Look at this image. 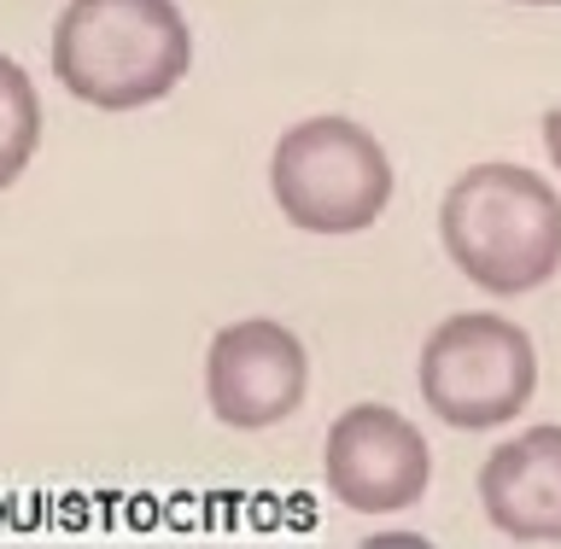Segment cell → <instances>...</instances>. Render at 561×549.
<instances>
[{"label":"cell","mask_w":561,"mask_h":549,"mask_svg":"<svg viewBox=\"0 0 561 549\" xmlns=\"http://www.w3.org/2000/svg\"><path fill=\"white\" fill-rule=\"evenodd\" d=\"M543 147H550L556 170H561V105H550V112H543Z\"/></svg>","instance_id":"30bf717a"},{"label":"cell","mask_w":561,"mask_h":549,"mask_svg":"<svg viewBox=\"0 0 561 549\" xmlns=\"http://www.w3.org/2000/svg\"><path fill=\"white\" fill-rule=\"evenodd\" d=\"M438 235L473 287L533 293L561 270V193L526 164H473L438 205Z\"/></svg>","instance_id":"6da1fadb"},{"label":"cell","mask_w":561,"mask_h":549,"mask_svg":"<svg viewBox=\"0 0 561 549\" xmlns=\"http://www.w3.org/2000/svg\"><path fill=\"white\" fill-rule=\"evenodd\" d=\"M305 380H310L305 345H298L293 328L270 322V316H245V322L222 328L210 340L205 398L222 427L263 433L275 421H287L305 403Z\"/></svg>","instance_id":"8992f818"},{"label":"cell","mask_w":561,"mask_h":549,"mask_svg":"<svg viewBox=\"0 0 561 549\" xmlns=\"http://www.w3.org/2000/svg\"><path fill=\"white\" fill-rule=\"evenodd\" d=\"M421 398L445 427H503L508 415L526 410L538 386V351L526 340V328H515L508 316L468 310L450 316L427 333L421 345Z\"/></svg>","instance_id":"277c9868"},{"label":"cell","mask_w":561,"mask_h":549,"mask_svg":"<svg viewBox=\"0 0 561 549\" xmlns=\"http://www.w3.org/2000/svg\"><path fill=\"white\" fill-rule=\"evenodd\" d=\"M193 65L175 0H70L53 30V70L82 105L135 112L164 100Z\"/></svg>","instance_id":"7a4b0ae2"},{"label":"cell","mask_w":561,"mask_h":549,"mask_svg":"<svg viewBox=\"0 0 561 549\" xmlns=\"http://www.w3.org/2000/svg\"><path fill=\"white\" fill-rule=\"evenodd\" d=\"M520 7H561V0H520Z\"/></svg>","instance_id":"8fae6325"},{"label":"cell","mask_w":561,"mask_h":549,"mask_svg":"<svg viewBox=\"0 0 561 549\" xmlns=\"http://www.w3.org/2000/svg\"><path fill=\"white\" fill-rule=\"evenodd\" d=\"M357 549H433V538H421V533H375V538H363Z\"/></svg>","instance_id":"9c48e42d"},{"label":"cell","mask_w":561,"mask_h":549,"mask_svg":"<svg viewBox=\"0 0 561 549\" xmlns=\"http://www.w3.org/2000/svg\"><path fill=\"white\" fill-rule=\"evenodd\" d=\"M35 140H42V100H35L24 65H12L0 53V187H12L24 175Z\"/></svg>","instance_id":"ba28073f"},{"label":"cell","mask_w":561,"mask_h":549,"mask_svg":"<svg viewBox=\"0 0 561 549\" xmlns=\"http://www.w3.org/2000/svg\"><path fill=\"white\" fill-rule=\"evenodd\" d=\"M270 193L305 235H357L392 199V158L363 123L310 117L275 140Z\"/></svg>","instance_id":"3957f363"},{"label":"cell","mask_w":561,"mask_h":549,"mask_svg":"<svg viewBox=\"0 0 561 549\" xmlns=\"http://www.w3.org/2000/svg\"><path fill=\"white\" fill-rule=\"evenodd\" d=\"M485 521L515 544L561 538V427H526L503 438L480 468Z\"/></svg>","instance_id":"52a82bcc"},{"label":"cell","mask_w":561,"mask_h":549,"mask_svg":"<svg viewBox=\"0 0 561 549\" xmlns=\"http://www.w3.org/2000/svg\"><path fill=\"white\" fill-rule=\"evenodd\" d=\"M322 473L345 508L392 515V508H410L427 491L433 462H427V438L410 415L386 410V403H351L328 427Z\"/></svg>","instance_id":"5b68a950"}]
</instances>
